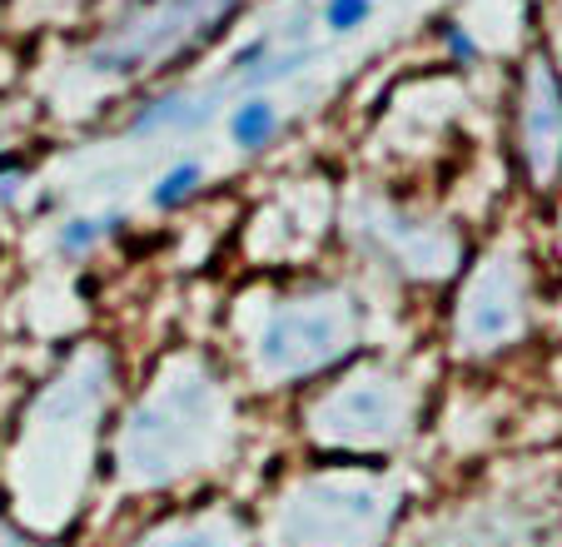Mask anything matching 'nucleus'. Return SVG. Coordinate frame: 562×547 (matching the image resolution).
<instances>
[{"instance_id":"nucleus-10","label":"nucleus","mask_w":562,"mask_h":547,"mask_svg":"<svg viewBox=\"0 0 562 547\" xmlns=\"http://www.w3.org/2000/svg\"><path fill=\"white\" fill-rule=\"evenodd\" d=\"M274 130H279V110H274V100H265V96H245L239 105H234V115H229V139H234L239 149H265Z\"/></svg>"},{"instance_id":"nucleus-8","label":"nucleus","mask_w":562,"mask_h":547,"mask_svg":"<svg viewBox=\"0 0 562 547\" xmlns=\"http://www.w3.org/2000/svg\"><path fill=\"white\" fill-rule=\"evenodd\" d=\"M214 110H220V90H210V96H184V90H170V96L149 100V105L125 125V135L145 139V135H159V130H200V125H210L214 120Z\"/></svg>"},{"instance_id":"nucleus-6","label":"nucleus","mask_w":562,"mask_h":547,"mask_svg":"<svg viewBox=\"0 0 562 547\" xmlns=\"http://www.w3.org/2000/svg\"><path fill=\"white\" fill-rule=\"evenodd\" d=\"M518 139H522V165H528L532 185L548 190L552 179L562 175V80L542 55L528 65V80H522Z\"/></svg>"},{"instance_id":"nucleus-15","label":"nucleus","mask_w":562,"mask_h":547,"mask_svg":"<svg viewBox=\"0 0 562 547\" xmlns=\"http://www.w3.org/2000/svg\"><path fill=\"white\" fill-rule=\"evenodd\" d=\"M269 51H274V45H269V35H259V41H249V45H239V51H234V75H249V70H255V65L259 60H265V55Z\"/></svg>"},{"instance_id":"nucleus-5","label":"nucleus","mask_w":562,"mask_h":547,"mask_svg":"<svg viewBox=\"0 0 562 547\" xmlns=\"http://www.w3.org/2000/svg\"><path fill=\"white\" fill-rule=\"evenodd\" d=\"M414 423V389L389 369H363L353 379L334 383L314 409V433L329 448H389Z\"/></svg>"},{"instance_id":"nucleus-7","label":"nucleus","mask_w":562,"mask_h":547,"mask_svg":"<svg viewBox=\"0 0 562 547\" xmlns=\"http://www.w3.org/2000/svg\"><path fill=\"white\" fill-rule=\"evenodd\" d=\"M522 324V289L518 274L508 264H488L473 274V284L463 289L458 304V338L468 348H498L518 334Z\"/></svg>"},{"instance_id":"nucleus-3","label":"nucleus","mask_w":562,"mask_h":547,"mask_svg":"<svg viewBox=\"0 0 562 547\" xmlns=\"http://www.w3.org/2000/svg\"><path fill=\"white\" fill-rule=\"evenodd\" d=\"M245 0H145L90 51L100 75H145L220 41Z\"/></svg>"},{"instance_id":"nucleus-14","label":"nucleus","mask_w":562,"mask_h":547,"mask_svg":"<svg viewBox=\"0 0 562 547\" xmlns=\"http://www.w3.org/2000/svg\"><path fill=\"white\" fill-rule=\"evenodd\" d=\"M369 15H373V0H324V25H329L334 35L359 31Z\"/></svg>"},{"instance_id":"nucleus-1","label":"nucleus","mask_w":562,"mask_h":547,"mask_svg":"<svg viewBox=\"0 0 562 547\" xmlns=\"http://www.w3.org/2000/svg\"><path fill=\"white\" fill-rule=\"evenodd\" d=\"M224 433H229V403L220 379L204 364H175L130 413L120 438V458H125L120 468L139 488L175 483L194 468H210Z\"/></svg>"},{"instance_id":"nucleus-16","label":"nucleus","mask_w":562,"mask_h":547,"mask_svg":"<svg viewBox=\"0 0 562 547\" xmlns=\"http://www.w3.org/2000/svg\"><path fill=\"white\" fill-rule=\"evenodd\" d=\"M448 45H453V55H473V41L463 31H448Z\"/></svg>"},{"instance_id":"nucleus-2","label":"nucleus","mask_w":562,"mask_h":547,"mask_svg":"<svg viewBox=\"0 0 562 547\" xmlns=\"http://www.w3.org/2000/svg\"><path fill=\"white\" fill-rule=\"evenodd\" d=\"M359 338V309L339 289H294L265 314L255 334V364L265 379L294 383L334 369Z\"/></svg>"},{"instance_id":"nucleus-4","label":"nucleus","mask_w":562,"mask_h":547,"mask_svg":"<svg viewBox=\"0 0 562 547\" xmlns=\"http://www.w3.org/2000/svg\"><path fill=\"white\" fill-rule=\"evenodd\" d=\"M393 503L373 478H308L279 507L284 547H379Z\"/></svg>"},{"instance_id":"nucleus-12","label":"nucleus","mask_w":562,"mask_h":547,"mask_svg":"<svg viewBox=\"0 0 562 547\" xmlns=\"http://www.w3.org/2000/svg\"><path fill=\"white\" fill-rule=\"evenodd\" d=\"M125 230V214L110 210V214H80V220H65L60 224V249L65 254H86L95 249L105 234H120Z\"/></svg>"},{"instance_id":"nucleus-9","label":"nucleus","mask_w":562,"mask_h":547,"mask_svg":"<svg viewBox=\"0 0 562 547\" xmlns=\"http://www.w3.org/2000/svg\"><path fill=\"white\" fill-rule=\"evenodd\" d=\"M139 547H245V533L229 523V517H190V523H170L155 527Z\"/></svg>"},{"instance_id":"nucleus-13","label":"nucleus","mask_w":562,"mask_h":547,"mask_svg":"<svg viewBox=\"0 0 562 547\" xmlns=\"http://www.w3.org/2000/svg\"><path fill=\"white\" fill-rule=\"evenodd\" d=\"M299 65H308V51H289V55H274V51H269L265 60L255 65V70L239 75V90H265V85H274V80H289Z\"/></svg>"},{"instance_id":"nucleus-11","label":"nucleus","mask_w":562,"mask_h":547,"mask_svg":"<svg viewBox=\"0 0 562 547\" xmlns=\"http://www.w3.org/2000/svg\"><path fill=\"white\" fill-rule=\"evenodd\" d=\"M204 185V165H194V159H184V165L165 169V175L155 179V190H149V204L155 210H180L184 200H194Z\"/></svg>"}]
</instances>
